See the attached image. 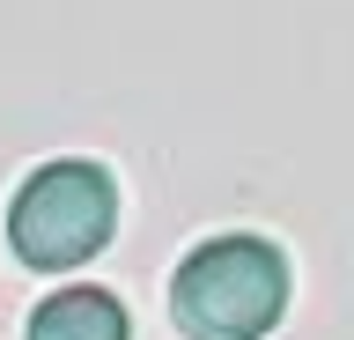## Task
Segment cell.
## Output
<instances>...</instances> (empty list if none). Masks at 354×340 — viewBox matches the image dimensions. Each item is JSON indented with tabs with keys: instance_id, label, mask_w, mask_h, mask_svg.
Here are the masks:
<instances>
[{
	"instance_id": "6da1fadb",
	"label": "cell",
	"mask_w": 354,
	"mask_h": 340,
	"mask_svg": "<svg viewBox=\"0 0 354 340\" xmlns=\"http://www.w3.org/2000/svg\"><path fill=\"white\" fill-rule=\"evenodd\" d=\"M288 251L251 229H221L192 244L170 274V325L185 340H266L288 311Z\"/></svg>"
},
{
	"instance_id": "7a4b0ae2",
	"label": "cell",
	"mask_w": 354,
	"mask_h": 340,
	"mask_svg": "<svg viewBox=\"0 0 354 340\" xmlns=\"http://www.w3.org/2000/svg\"><path fill=\"white\" fill-rule=\"evenodd\" d=\"M118 229V178L88 156L37 163L8 200V251L30 274H74Z\"/></svg>"
},
{
	"instance_id": "3957f363",
	"label": "cell",
	"mask_w": 354,
	"mask_h": 340,
	"mask_svg": "<svg viewBox=\"0 0 354 340\" xmlns=\"http://www.w3.org/2000/svg\"><path fill=\"white\" fill-rule=\"evenodd\" d=\"M22 340H133V318H126V303L111 289L74 281V289H52L37 311H30Z\"/></svg>"
}]
</instances>
